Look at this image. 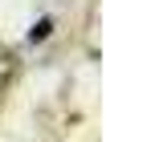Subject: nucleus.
<instances>
[{"label":"nucleus","mask_w":151,"mask_h":142,"mask_svg":"<svg viewBox=\"0 0 151 142\" xmlns=\"http://www.w3.org/2000/svg\"><path fill=\"white\" fill-rule=\"evenodd\" d=\"M0 69H4V61H0Z\"/></svg>","instance_id":"obj_1"}]
</instances>
